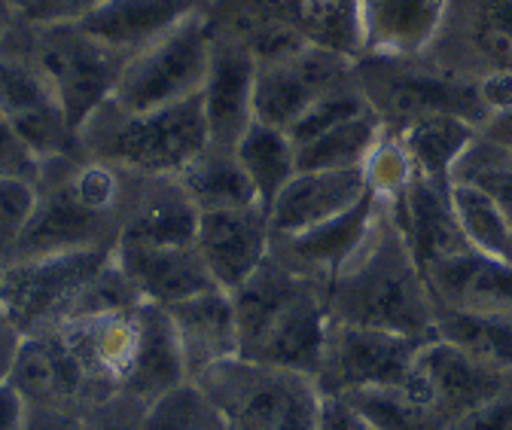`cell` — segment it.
Listing matches in <instances>:
<instances>
[{"label":"cell","mask_w":512,"mask_h":430,"mask_svg":"<svg viewBox=\"0 0 512 430\" xmlns=\"http://www.w3.org/2000/svg\"><path fill=\"white\" fill-rule=\"evenodd\" d=\"M113 251H71L10 260L0 272V305L25 336L43 333L68 318L83 287L110 263Z\"/></svg>","instance_id":"cell-9"},{"label":"cell","mask_w":512,"mask_h":430,"mask_svg":"<svg viewBox=\"0 0 512 430\" xmlns=\"http://www.w3.org/2000/svg\"><path fill=\"white\" fill-rule=\"evenodd\" d=\"M381 202L369 193L345 214L324 220L311 229L272 238V257L281 260L296 275L314 281L327 290V284L348 266V260L363 248L372 232Z\"/></svg>","instance_id":"cell-17"},{"label":"cell","mask_w":512,"mask_h":430,"mask_svg":"<svg viewBox=\"0 0 512 430\" xmlns=\"http://www.w3.org/2000/svg\"><path fill=\"white\" fill-rule=\"evenodd\" d=\"M183 385H192V382L186 373V360H183L168 309L153 302H141L138 348L119 391L141 400L144 406H153L165 400L168 394L180 391Z\"/></svg>","instance_id":"cell-28"},{"label":"cell","mask_w":512,"mask_h":430,"mask_svg":"<svg viewBox=\"0 0 512 430\" xmlns=\"http://www.w3.org/2000/svg\"><path fill=\"white\" fill-rule=\"evenodd\" d=\"M424 281L439 309L512 321V260L467 248L424 266Z\"/></svg>","instance_id":"cell-20"},{"label":"cell","mask_w":512,"mask_h":430,"mask_svg":"<svg viewBox=\"0 0 512 430\" xmlns=\"http://www.w3.org/2000/svg\"><path fill=\"white\" fill-rule=\"evenodd\" d=\"M138 312L135 309H119L104 315H86L71 318L49 327V333L58 336V342L68 348L74 363L83 370V376L92 382V388L107 397L116 394L128 376V366L135 360L138 348Z\"/></svg>","instance_id":"cell-18"},{"label":"cell","mask_w":512,"mask_h":430,"mask_svg":"<svg viewBox=\"0 0 512 430\" xmlns=\"http://www.w3.org/2000/svg\"><path fill=\"white\" fill-rule=\"evenodd\" d=\"M128 187L132 171L104 165L86 153L43 162L31 223L10 260L113 251L122 232Z\"/></svg>","instance_id":"cell-2"},{"label":"cell","mask_w":512,"mask_h":430,"mask_svg":"<svg viewBox=\"0 0 512 430\" xmlns=\"http://www.w3.org/2000/svg\"><path fill=\"white\" fill-rule=\"evenodd\" d=\"M415 174L418 171H415L400 135L384 129V135L378 138V144L372 147V153L363 165V177H366L369 193L381 202H394L409 190Z\"/></svg>","instance_id":"cell-38"},{"label":"cell","mask_w":512,"mask_h":430,"mask_svg":"<svg viewBox=\"0 0 512 430\" xmlns=\"http://www.w3.org/2000/svg\"><path fill=\"white\" fill-rule=\"evenodd\" d=\"M320 430H372L342 397H324L320 409Z\"/></svg>","instance_id":"cell-48"},{"label":"cell","mask_w":512,"mask_h":430,"mask_svg":"<svg viewBox=\"0 0 512 430\" xmlns=\"http://www.w3.org/2000/svg\"><path fill=\"white\" fill-rule=\"evenodd\" d=\"M202 7L205 0H101L80 25L104 46L132 58Z\"/></svg>","instance_id":"cell-29"},{"label":"cell","mask_w":512,"mask_h":430,"mask_svg":"<svg viewBox=\"0 0 512 430\" xmlns=\"http://www.w3.org/2000/svg\"><path fill=\"white\" fill-rule=\"evenodd\" d=\"M22 430H86V424H83V415L80 412L25 406Z\"/></svg>","instance_id":"cell-47"},{"label":"cell","mask_w":512,"mask_h":430,"mask_svg":"<svg viewBox=\"0 0 512 430\" xmlns=\"http://www.w3.org/2000/svg\"><path fill=\"white\" fill-rule=\"evenodd\" d=\"M256 55L232 34L211 28L208 74L202 83V107L208 122V144L235 150L253 116Z\"/></svg>","instance_id":"cell-15"},{"label":"cell","mask_w":512,"mask_h":430,"mask_svg":"<svg viewBox=\"0 0 512 430\" xmlns=\"http://www.w3.org/2000/svg\"><path fill=\"white\" fill-rule=\"evenodd\" d=\"M369 196L363 168L345 171H296L284 193L269 208L272 238L311 229L324 220H333Z\"/></svg>","instance_id":"cell-27"},{"label":"cell","mask_w":512,"mask_h":430,"mask_svg":"<svg viewBox=\"0 0 512 430\" xmlns=\"http://www.w3.org/2000/svg\"><path fill=\"white\" fill-rule=\"evenodd\" d=\"M89 159L132 174H180L208 147L202 92L159 110H125L113 98L80 129Z\"/></svg>","instance_id":"cell-3"},{"label":"cell","mask_w":512,"mask_h":430,"mask_svg":"<svg viewBox=\"0 0 512 430\" xmlns=\"http://www.w3.org/2000/svg\"><path fill=\"white\" fill-rule=\"evenodd\" d=\"M452 180L473 183V187L488 193L494 199V205L503 211V217H506V223L512 229V153L494 147L491 141H485L479 135L476 144L458 162Z\"/></svg>","instance_id":"cell-37"},{"label":"cell","mask_w":512,"mask_h":430,"mask_svg":"<svg viewBox=\"0 0 512 430\" xmlns=\"http://www.w3.org/2000/svg\"><path fill=\"white\" fill-rule=\"evenodd\" d=\"M147 412L150 406L116 391L95 400L83 412V424L86 430H147Z\"/></svg>","instance_id":"cell-42"},{"label":"cell","mask_w":512,"mask_h":430,"mask_svg":"<svg viewBox=\"0 0 512 430\" xmlns=\"http://www.w3.org/2000/svg\"><path fill=\"white\" fill-rule=\"evenodd\" d=\"M226 430H320L324 394L302 373L232 357L199 382Z\"/></svg>","instance_id":"cell-5"},{"label":"cell","mask_w":512,"mask_h":430,"mask_svg":"<svg viewBox=\"0 0 512 430\" xmlns=\"http://www.w3.org/2000/svg\"><path fill=\"white\" fill-rule=\"evenodd\" d=\"M479 135H482L485 141H491L494 147H500V150L512 153V107H509V110H503V113L488 116V119L482 122Z\"/></svg>","instance_id":"cell-49"},{"label":"cell","mask_w":512,"mask_h":430,"mask_svg":"<svg viewBox=\"0 0 512 430\" xmlns=\"http://www.w3.org/2000/svg\"><path fill=\"white\" fill-rule=\"evenodd\" d=\"M189 382H199L217 363L241 357L238 318L229 290H208L168 309Z\"/></svg>","instance_id":"cell-26"},{"label":"cell","mask_w":512,"mask_h":430,"mask_svg":"<svg viewBox=\"0 0 512 430\" xmlns=\"http://www.w3.org/2000/svg\"><path fill=\"white\" fill-rule=\"evenodd\" d=\"M360 0H205L214 31L238 37L256 61L305 46L360 58Z\"/></svg>","instance_id":"cell-4"},{"label":"cell","mask_w":512,"mask_h":430,"mask_svg":"<svg viewBox=\"0 0 512 430\" xmlns=\"http://www.w3.org/2000/svg\"><path fill=\"white\" fill-rule=\"evenodd\" d=\"M177 180L189 199L202 211H220V208H244V205H260L250 180L235 156V150L208 144L196 159H192Z\"/></svg>","instance_id":"cell-32"},{"label":"cell","mask_w":512,"mask_h":430,"mask_svg":"<svg viewBox=\"0 0 512 430\" xmlns=\"http://www.w3.org/2000/svg\"><path fill=\"white\" fill-rule=\"evenodd\" d=\"M445 13L448 0H360V58H424Z\"/></svg>","instance_id":"cell-23"},{"label":"cell","mask_w":512,"mask_h":430,"mask_svg":"<svg viewBox=\"0 0 512 430\" xmlns=\"http://www.w3.org/2000/svg\"><path fill=\"white\" fill-rule=\"evenodd\" d=\"M22 34L58 107L80 132L83 122L116 95L128 58L104 46L80 22L43 25L22 13Z\"/></svg>","instance_id":"cell-7"},{"label":"cell","mask_w":512,"mask_h":430,"mask_svg":"<svg viewBox=\"0 0 512 430\" xmlns=\"http://www.w3.org/2000/svg\"><path fill=\"white\" fill-rule=\"evenodd\" d=\"M10 385L25 406L37 409H64L83 415L95 400H101L68 348L49 330L25 336L19 360L10 373Z\"/></svg>","instance_id":"cell-22"},{"label":"cell","mask_w":512,"mask_h":430,"mask_svg":"<svg viewBox=\"0 0 512 430\" xmlns=\"http://www.w3.org/2000/svg\"><path fill=\"white\" fill-rule=\"evenodd\" d=\"M0 110L13 119L40 162L83 153L80 132L58 107L43 71L31 58L22 34V16L0 40Z\"/></svg>","instance_id":"cell-10"},{"label":"cell","mask_w":512,"mask_h":430,"mask_svg":"<svg viewBox=\"0 0 512 430\" xmlns=\"http://www.w3.org/2000/svg\"><path fill=\"white\" fill-rule=\"evenodd\" d=\"M0 272H4V263H0Z\"/></svg>","instance_id":"cell-53"},{"label":"cell","mask_w":512,"mask_h":430,"mask_svg":"<svg viewBox=\"0 0 512 430\" xmlns=\"http://www.w3.org/2000/svg\"><path fill=\"white\" fill-rule=\"evenodd\" d=\"M354 61L357 58L320 46H305L269 61H256V122L287 132L317 98L354 83Z\"/></svg>","instance_id":"cell-12"},{"label":"cell","mask_w":512,"mask_h":430,"mask_svg":"<svg viewBox=\"0 0 512 430\" xmlns=\"http://www.w3.org/2000/svg\"><path fill=\"white\" fill-rule=\"evenodd\" d=\"M400 135L415 171L436 183H452L464 153L476 144L479 129L461 116H427L394 132Z\"/></svg>","instance_id":"cell-30"},{"label":"cell","mask_w":512,"mask_h":430,"mask_svg":"<svg viewBox=\"0 0 512 430\" xmlns=\"http://www.w3.org/2000/svg\"><path fill=\"white\" fill-rule=\"evenodd\" d=\"M452 430H512V385L470 409L452 424Z\"/></svg>","instance_id":"cell-44"},{"label":"cell","mask_w":512,"mask_h":430,"mask_svg":"<svg viewBox=\"0 0 512 430\" xmlns=\"http://www.w3.org/2000/svg\"><path fill=\"white\" fill-rule=\"evenodd\" d=\"M101 0H28L25 16L31 22L58 25V22H83Z\"/></svg>","instance_id":"cell-45"},{"label":"cell","mask_w":512,"mask_h":430,"mask_svg":"<svg viewBox=\"0 0 512 430\" xmlns=\"http://www.w3.org/2000/svg\"><path fill=\"white\" fill-rule=\"evenodd\" d=\"M452 205L470 251L512 260V229L488 193H482L473 183L452 180Z\"/></svg>","instance_id":"cell-36"},{"label":"cell","mask_w":512,"mask_h":430,"mask_svg":"<svg viewBox=\"0 0 512 430\" xmlns=\"http://www.w3.org/2000/svg\"><path fill=\"white\" fill-rule=\"evenodd\" d=\"M19 16H22V10L16 4H10V0H0V40L10 34V28L16 25Z\"/></svg>","instance_id":"cell-51"},{"label":"cell","mask_w":512,"mask_h":430,"mask_svg":"<svg viewBox=\"0 0 512 430\" xmlns=\"http://www.w3.org/2000/svg\"><path fill=\"white\" fill-rule=\"evenodd\" d=\"M424 342L430 339H412L391 330L333 321L314 382L324 397H345L363 388L400 385L409 376L415 354Z\"/></svg>","instance_id":"cell-11"},{"label":"cell","mask_w":512,"mask_h":430,"mask_svg":"<svg viewBox=\"0 0 512 430\" xmlns=\"http://www.w3.org/2000/svg\"><path fill=\"white\" fill-rule=\"evenodd\" d=\"M116 266L132 281L138 296L144 302L171 305L192 299L199 293L217 290V281L211 278L196 241L192 244H125L119 241L113 248Z\"/></svg>","instance_id":"cell-21"},{"label":"cell","mask_w":512,"mask_h":430,"mask_svg":"<svg viewBox=\"0 0 512 430\" xmlns=\"http://www.w3.org/2000/svg\"><path fill=\"white\" fill-rule=\"evenodd\" d=\"M381 135H384L381 119L372 110L360 113L354 119H345L342 126L299 144L296 147V165H299V171L363 168Z\"/></svg>","instance_id":"cell-34"},{"label":"cell","mask_w":512,"mask_h":430,"mask_svg":"<svg viewBox=\"0 0 512 430\" xmlns=\"http://www.w3.org/2000/svg\"><path fill=\"white\" fill-rule=\"evenodd\" d=\"M330 324L327 290L308 281L241 357L314 379L324 360Z\"/></svg>","instance_id":"cell-19"},{"label":"cell","mask_w":512,"mask_h":430,"mask_svg":"<svg viewBox=\"0 0 512 430\" xmlns=\"http://www.w3.org/2000/svg\"><path fill=\"white\" fill-rule=\"evenodd\" d=\"M25 403L10 382H0V430H22Z\"/></svg>","instance_id":"cell-50"},{"label":"cell","mask_w":512,"mask_h":430,"mask_svg":"<svg viewBox=\"0 0 512 430\" xmlns=\"http://www.w3.org/2000/svg\"><path fill=\"white\" fill-rule=\"evenodd\" d=\"M37 205V187L28 180L0 177V263H7L25 235Z\"/></svg>","instance_id":"cell-41"},{"label":"cell","mask_w":512,"mask_h":430,"mask_svg":"<svg viewBox=\"0 0 512 430\" xmlns=\"http://www.w3.org/2000/svg\"><path fill=\"white\" fill-rule=\"evenodd\" d=\"M433 65L464 80L512 74V0H448Z\"/></svg>","instance_id":"cell-13"},{"label":"cell","mask_w":512,"mask_h":430,"mask_svg":"<svg viewBox=\"0 0 512 430\" xmlns=\"http://www.w3.org/2000/svg\"><path fill=\"white\" fill-rule=\"evenodd\" d=\"M436 339H445L479 363L512 379V321L464 315L436 305Z\"/></svg>","instance_id":"cell-35"},{"label":"cell","mask_w":512,"mask_h":430,"mask_svg":"<svg viewBox=\"0 0 512 430\" xmlns=\"http://www.w3.org/2000/svg\"><path fill=\"white\" fill-rule=\"evenodd\" d=\"M357 86L388 132L427 116H461L482 129L488 119L479 83L448 74L430 58H357Z\"/></svg>","instance_id":"cell-6"},{"label":"cell","mask_w":512,"mask_h":430,"mask_svg":"<svg viewBox=\"0 0 512 430\" xmlns=\"http://www.w3.org/2000/svg\"><path fill=\"white\" fill-rule=\"evenodd\" d=\"M25 345L22 327L13 321V315L0 305V382H10V373L19 360V351Z\"/></svg>","instance_id":"cell-46"},{"label":"cell","mask_w":512,"mask_h":430,"mask_svg":"<svg viewBox=\"0 0 512 430\" xmlns=\"http://www.w3.org/2000/svg\"><path fill=\"white\" fill-rule=\"evenodd\" d=\"M40 171H43V162L28 147L22 132L13 126V119L4 110H0V177L28 180V183H34V187H37Z\"/></svg>","instance_id":"cell-43"},{"label":"cell","mask_w":512,"mask_h":430,"mask_svg":"<svg viewBox=\"0 0 512 430\" xmlns=\"http://www.w3.org/2000/svg\"><path fill=\"white\" fill-rule=\"evenodd\" d=\"M211 55L205 7L125 61L113 101L125 110H159L202 92Z\"/></svg>","instance_id":"cell-8"},{"label":"cell","mask_w":512,"mask_h":430,"mask_svg":"<svg viewBox=\"0 0 512 430\" xmlns=\"http://www.w3.org/2000/svg\"><path fill=\"white\" fill-rule=\"evenodd\" d=\"M360 113H369V104H366V98H363V92L357 86V77H354V83H348L342 89H333L324 98H317L287 129V135H290L293 147H299V144L342 126L345 119H354Z\"/></svg>","instance_id":"cell-40"},{"label":"cell","mask_w":512,"mask_h":430,"mask_svg":"<svg viewBox=\"0 0 512 430\" xmlns=\"http://www.w3.org/2000/svg\"><path fill=\"white\" fill-rule=\"evenodd\" d=\"M147 430H226L199 385H183L147 412Z\"/></svg>","instance_id":"cell-39"},{"label":"cell","mask_w":512,"mask_h":430,"mask_svg":"<svg viewBox=\"0 0 512 430\" xmlns=\"http://www.w3.org/2000/svg\"><path fill=\"white\" fill-rule=\"evenodd\" d=\"M384 205H388L421 269L442 257L467 251V241L452 205V183H436L430 177L415 174L409 190L400 199Z\"/></svg>","instance_id":"cell-25"},{"label":"cell","mask_w":512,"mask_h":430,"mask_svg":"<svg viewBox=\"0 0 512 430\" xmlns=\"http://www.w3.org/2000/svg\"><path fill=\"white\" fill-rule=\"evenodd\" d=\"M196 229H199V208L183 190L177 174H132L119 241L192 244L196 241Z\"/></svg>","instance_id":"cell-24"},{"label":"cell","mask_w":512,"mask_h":430,"mask_svg":"<svg viewBox=\"0 0 512 430\" xmlns=\"http://www.w3.org/2000/svg\"><path fill=\"white\" fill-rule=\"evenodd\" d=\"M10 4H16V7H19V10L25 13V7H28V0H10Z\"/></svg>","instance_id":"cell-52"},{"label":"cell","mask_w":512,"mask_h":430,"mask_svg":"<svg viewBox=\"0 0 512 430\" xmlns=\"http://www.w3.org/2000/svg\"><path fill=\"white\" fill-rule=\"evenodd\" d=\"M406 382L445 418L448 430L470 409L512 385L509 376L491 370L445 339H430L421 345Z\"/></svg>","instance_id":"cell-14"},{"label":"cell","mask_w":512,"mask_h":430,"mask_svg":"<svg viewBox=\"0 0 512 430\" xmlns=\"http://www.w3.org/2000/svg\"><path fill=\"white\" fill-rule=\"evenodd\" d=\"M235 156L250 180V187L269 214L275 199L284 193L287 183L296 177V147L284 129L266 126V122H253L244 132V138L235 144Z\"/></svg>","instance_id":"cell-31"},{"label":"cell","mask_w":512,"mask_h":430,"mask_svg":"<svg viewBox=\"0 0 512 430\" xmlns=\"http://www.w3.org/2000/svg\"><path fill=\"white\" fill-rule=\"evenodd\" d=\"M372 430H448L445 418L403 379L400 385L363 388L342 397Z\"/></svg>","instance_id":"cell-33"},{"label":"cell","mask_w":512,"mask_h":430,"mask_svg":"<svg viewBox=\"0 0 512 430\" xmlns=\"http://www.w3.org/2000/svg\"><path fill=\"white\" fill-rule=\"evenodd\" d=\"M327 309L339 324L436 339V302L424 269L384 202L363 248L327 284Z\"/></svg>","instance_id":"cell-1"},{"label":"cell","mask_w":512,"mask_h":430,"mask_svg":"<svg viewBox=\"0 0 512 430\" xmlns=\"http://www.w3.org/2000/svg\"><path fill=\"white\" fill-rule=\"evenodd\" d=\"M196 248L220 290H235L272 254V223L263 205L202 211Z\"/></svg>","instance_id":"cell-16"}]
</instances>
